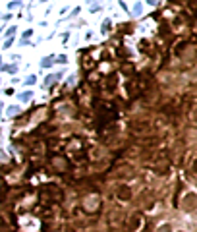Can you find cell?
<instances>
[{"instance_id":"obj_2","label":"cell","mask_w":197,"mask_h":232,"mask_svg":"<svg viewBox=\"0 0 197 232\" xmlns=\"http://www.w3.org/2000/svg\"><path fill=\"white\" fill-rule=\"evenodd\" d=\"M118 195L122 197V199H127V197H130V190H127V188H122V190H118Z\"/></svg>"},{"instance_id":"obj_1","label":"cell","mask_w":197,"mask_h":232,"mask_svg":"<svg viewBox=\"0 0 197 232\" xmlns=\"http://www.w3.org/2000/svg\"><path fill=\"white\" fill-rule=\"evenodd\" d=\"M139 223H141V220H139V217H137V215H132V220H130V230H137V228H139Z\"/></svg>"},{"instance_id":"obj_3","label":"cell","mask_w":197,"mask_h":232,"mask_svg":"<svg viewBox=\"0 0 197 232\" xmlns=\"http://www.w3.org/2000/svg\"><path fill=\"white\" fill-rule=\"evenodd\" d=\"M160 232H170V226H162V228H160Z\"/></svg>"}]
</instances>
